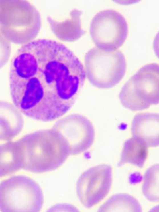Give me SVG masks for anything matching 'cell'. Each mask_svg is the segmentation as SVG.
<instances>
[{"label": "cell", "mask_w": 159, "mask_h": 212, "mask_svg": "<svg viewBox=\"0 0 159 212\" xmlns=\"http://www.w3.org/2000/svg\"><path fill=\"white\" fill-rule=\"evenodd\" d=\"M24 161V149L20 140L0 145V177L23 169Z\"/></svg>", "instance_id": "7c38bea8"}, {"label": "cell", "mask_w": 159, "mask_h": 212, "mask_svg": "<svg viewBox=\"0 0 159 212\" xmlns=\"http://www.w3.org/2000/svg\"><path fill=\"white\" fill-rule=\"evenodd\" d=\"M46 212H80V211L72 205L64 203L53 205Z\"/></svg>", "instance_id": "ac0fdd59"}, {"label": "cell", "mask_w": 159, "mask_h": 212, "mask_svg": "<svg viewBox=\"0 0 159 212\" xmlns=\"http://www.w3.org/2000/svg\"><path fill=\"white\" fill-rule=\"evenodd\" d=\"M43 203L42 188L28 177L14 176L0 183V212H40Z\"/></svg>", "instance_id": "5b68a950"}, {"label": "cell", "mask_w": 159, "mask_h": 212, "mask_svg": "<svg viewBox=\"0 0 159 212\" xmlns=\"http://www.w3.org/2000/svg\"><path fill=\"white\" fill-rule=\"evenodd\" d=\"M40 13L27 0H0V33L10 43L27 44L40 32Z\"/></svg>", "instance_id": "3957f363"}, {"label": "cell", "mask_w": 159, "mask_h": 212, "mask_svg": "<svg viewBox=\"0 0 159 212\" xmlns=\"http://www.w3.org/2000/svg\"><path fill=\"white\" fill-rule=\"evenodd\" d=\"M143 195L152 202H159V164L151 166L143 176Z\"/></svg>", "instance_id": "2e32d148"}, {"label": "cell", "mask_w": 159, "mask_h": 212, "mask_svg": "<svg viewBox=\"0 0 159 212\" xmlns=\"http://www.w3.org/2000/svg\"><path fill=\"white\" fill-rule=\"evenodd\" d=\"M81 11L73 9L70 13V18L64 22H57L51 17H47V21L57 38L64 42H75L85 34V31L81 27Z\"/></svg>", "instance_id": "4fadbf2b"}, {"label": "cell", "mask_w": 159, "mask_h": 212, "mask_svg": "<svg viewBox=\"0 0 159 212\" xmlns=\"http://www.w3.org/2000/svg\"><path fill=\"white\" fill-rule=\"evenodd\" d=\"M98 212H142V209L135 197L129 194H116L106 201Z\"/></svg>", "instance_id": "9a60e30c"}, {"label": "cell", "mask_w": 159, "mask_h": 212, "mask_svg": "<svg viewBox=\"0 0 159 212\" xmlns=\"http://www.w3.org/2000/svg\"><path fill=\"white\" fill-rule=\"evenodd\" d=\"M113 1L116 3H119L121 5H131V4H134V3L140 2L141 0H113Z\"/></svg>", "instance_id": "ffe728a7"}, {"label": "cell", "mask_w": 159, "mask_h": 212, "mask_svg": "<svg viewBox=\"0 0 159 212\" xmlns=\"http://www.w3.org/2000/svg\"><path fill=\"white\" fill-rule=\"evenodd\" d=\"M11 54V43L0 33V69L8 62Z\"/></svg>", "instance_id": "e0dca14e"}, {"label": "cell", "mask_w": 159, "mask_h": 212, "mask_svg": "<svg viewBox=\"0 0 159 212\" xmlns=\"http://www.w3.org/2000/svg\"><path fill=\"white\" fill-rule=\"evenodd\" d=\"M23 124L22 113L14 104L0 101V140H12L21 133Z\"/></svg>", "instance_id": "8fae6325"}, {"label": "cell", "mask_w": 159, "mask_h": 212, "mask_svg": "<svg viewBox=\"0 0 159 212\" xmlns=\"http://www.w3.org/2000/svg\"><path fill=\"white\" fill-rule=\"evenodd\" d=\"M148 147L142 139L132 137L124 142L119 167L129 163L136 167H142L148 158Z\"/></svg>", "instance_id": "5bb4252c"}, {"label": "cell", "mask_w": 159, "mask_h": 212, "mask_svg": "<svg viewBox=\"0 0 159 212\" xmlns=\"http://www.w3.org/2000/svg\"><path fill=\"white\" fill-rule=\"evenodd\" d=\"M86 79L79 58L56 41L39 39L23 45L11 61L10 94L27 117L50 122L76 101Z\"/></svg>", "instance_id": "6da1fadb"}, {"label": "cell", "mask_w": 159, "mask_h": 212, "mask_svg": "<svg viewBox=\"0 0 159 212\" xmlns=\"http://www.w3.org/2000/svg\"><path fill=\"white\" fill-rule=\"evenodd\" d=\"M122 105L132 111L143 110L159 104V65L152 63L140 68L122 87Z\"/></svg>", "instance_id": "277c9868"}, {"label": "cell", "mask_w": 159, "mask_h": 212, "mask_svg": "<svg viewBox=\"0 0 159 212\" xmlns=\"http://www.w3.org/2000/svg\"><path fill=\"white\" fill-rule=\"evenodd\" d=\"M126 60L121 51H105L93 47L85 56V70L90 84L99 89L118 85L126 72Z\"/></svg>", "instance_id": "8992f818"}, {"label": "cell", "mask_w": 159, "mask_h": 212, "mask_svg": "<svg viewBox=\"0 0 159 212\" xmlns=\"http://www.w3.org/2000/svg\"><path fill=\"white\" fill-rule=\"evenodd\" d=\"M128 23L115 10H104L93 17L89 33L96 47L105 51H117L128 37Z\"/></svg>", "instance_id": "52a82bcc"}, {"label": "cell", "mask_w": 159, "mask_h": 212, "mask_svg": "<svg viewBox=\"0 0 159 212\" xmlns=\"http://www.w3.org/2000/svg\"><path fill=\"white\" fill-rule=\"evenodd\" d=\"M67 141L71 155L84 153L95 141V128L86 117L80 114H70L59 119L52 127Z\"/></svg>", "instance_id": "9c48e42d"}, {"label": "cell", "mask_w": 159, "mask_h": 212, "mask_svg": "<svg viewBox=\"0 0 159 212\" xmlns=\"http://www.w3.org/2000/svg\"><path fill=\"white\" fill-rule=\"evenodd\" d=\"M153 50L156 56L159 58V32L157 33L153 41Z\"/></svg>", "instance_id": "d6986e66"}, {"label": "cell", "mask_w": 159, "mask_h": 212, "mask_svg": "<svg viewBox=\"0 0 159 212\" xmlns=\"http://www.w3.org/2000/svg\"><path fill=\"white\" fill-rule=\"evenodd\" d=\"M112 185V167L99 165L85 171L76 184V192L80 202L86 208L99 203L109 194Z\"/></svg>", "instance_id": "ba28073f"}, {"label": "cell", "mask_w": 159, "mask_h": 212, "mask_svg": "<svg viewBox=\"0 0 159 212\" xmlns=\"http://www.w3.org/2000/svg\"><path fill=\"white\" fill-rule=\"evenodd\" d=\"M131 132L148 147L159 146V114L140 113L132 119Z\"/></svg>", "instance_id": "30bf717a"}, {"label": "cell", "mask_w": 159, "mask_h": 212, "mask_svg": "<svg viewBox=\"0 0 159 212\" xmlns=\"http://www.w3.org/2000/svg\"><path fill=\"white\" fill-rule=\"evenodd\" d=\"M149 212H159V205H156L155 207L152 208Z\"/></svg>", "instance_id": "44dd1931"}, {"label": "cell", "mask_w": 159, "mask_h": 212, "mask_svg": "<svg viewBox=\"0 0 159 212\" xmlns=\"http://www.w3.org/2000/svg\"><path fill=\"white\" fill-rule=\"evenodd\" d=\"M23 146V170L43 173L59 168L70 154L67 141L55 129H43L19 139Z\"/></svg>", "instance_id": "7a4b0ae2"}]
</instances>
